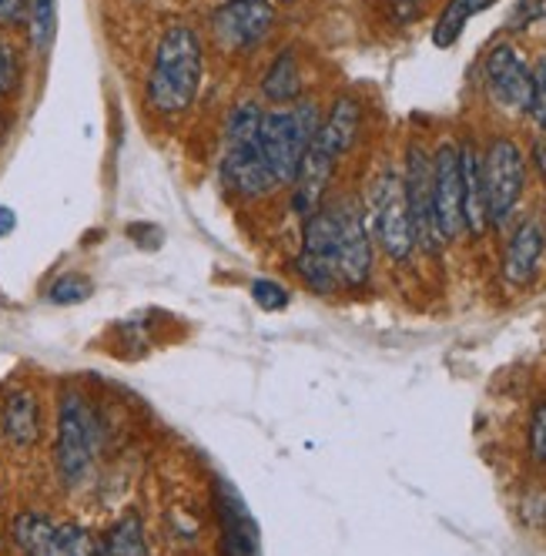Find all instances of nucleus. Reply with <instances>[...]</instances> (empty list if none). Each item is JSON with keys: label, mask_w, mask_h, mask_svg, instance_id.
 <instances>
[{"label": "nucleus", "mask_w": 546, "mask_h": 556, "mask_svg": "<svg viewBox=\"0 0 546 556\" xmlns=\"http://www.w3.org/2000/svg\"><path fill=\"white\" fill-rule=\"evenodd\" d=\"M262 98L276 108H289L302 101V67L292 48L279 51L271 58L268 71L262 74Z\"/></svg>", "instance_id": "f3484780"}, {"label": "nucleus", "mask_w": 546, "mask_h": 556, "mask_svg": "<svg viewBox=\"0 0 546 556\" xmlns=\"http://www.w3.org/2000/svg\"><path fill=\"white\" fill-rule=\"evenodd\" d=\"M496 0H446V8L440 11L436 17V27H433V45L436 48H453L466 24H470L477 14H483L486 8H493Z\"/></svg>", "instance_id": "6ab92c4d"}, {"label": "nucleus", "mask_w": 546, "mask_h": 556, "mask_svg": "<svg viewBox=\"0 0 546 556\" xmlns=\"http://www.w3.org/2000/svg\"><path fill=\"white\" fill-rule=\"evenodd\" d=\"M0 429H4L8 443L17 450H30L41 440V403L30 389L8 392L4 409H0Z\"/></svg>", "instance_id": "dca6fc26"}, {"label": "nucleus", "mask_w": 546, "mask_h": 556, "mask_svg": "<svg viewBox=\"0 0 546 556\" xmlns=\"http://www.w3.org/2000/svg\"><path fill=\"white\" fill-rule=\"evenodd\" d=\"M359 131H363V104L356 98L342 94V98H335V104L322 117L316 138H312V148L322 151L326 157H332V162L339 165L342 157L356 148Z\"/></svg>", "instance_id": "4468645a"}, {"label": "nucleus", "mask_w": 546, "mask_h": 556, "mask_svg": "<svg viewBox=\"0 0 546 556\" xmlns=\"http://www.w3.org/2000/svg\"><path fill=\"white\" fill-rule=\"evenodd\" d=\"M459 168H462L466 235L480 238L490 228V212H486V188H483V154L470 141L459 144Z\"/></svg>", "instance_id": "2eb2a0df"}, {"label": "nucleus", "mask_w": 546, "mask_h": 556, "mask_svg": "<svg viewBox=\"0 0 546 556\" xmlns=\"http://www.w3.org/2000/svg\"><path fill=\"white\" fill-rule=\"evenodd\" d=\"M322 125V111L316 101H295L289 108H271L265 111L262 122V151L268 157V168L276 175L279 185H292L299 175L302 157L316 138Z\"/></svg>", "instance_id": "39448f33"}, {"label": "nucleus", "mask_w": 546, "mask_h": 556, "mask_svg": "<svg viewBox=\"0 0 546 556\" xmlns=\"http://www.w3.org/2000/svg\"><path fill=\"white\" fill-rule=\"evenodd\" d=\"M17 88H21V58L8 41H0V98H11Z\"/></svg>", "instance_id": "b1692460"}, {"label": "nucleus", "mask_w": 546, "mask_h": 556, "mask_svg": "<svg viewBox=\"0 0 546 556\" xmlns=\"http://www.w3.org/2000/svg\"><path fill=\"white\" fill-rule=\"evenodd\" d=\"M530 456L536 463H546V400L533 409L530 419Z\"/></svg>", "instance_id": "a878e982"}, {"label": "nucleus", "mask_w": 546, "mask_h": 556, "mask_svg": "<svg viewBox=\"0 0 546 556\" xmlns=\"http://www.w3.org/2000/svg\"><path fill=\"white\" fill-rule=\"evenodd\" d=\"M205 74V48L202 37L188 24H172L154 48L151 74H148V108L158 117L185 114L202 88Z\"/></svg>", "instance_id": "f257e3e1"}, {"label": "nucleus", "mask_w": 546, "mask_h": 556, "mask_svg": "<svg viewBox=\"0 0 546 556\" xmlns=\"http://www.w3.org/2000/svg\"><path fill=\"white\" fill-rule=\"evenodd\" d=\"M533 165H536L539 178L546 181V131L533 141Z\"/></svg>", "instance_id": "c85d7f7f"}, {"label": "nucleus", "mask_w": 546, "mask_h": 556, "mask_svg": "<svg viewBox=\"0 0 546 556\" xmlns=\"http://www.w3.org/2000/svg\"><path fill=\"white\" fill-rule=\"evenodd\" d=\"M546 21V0H520V4L513 8L510 21H506V27L510 30H530L536 24Z\"/></svg>", "instance_id": "393cba45"}, {"label": "nucleus", "mask_w": 546, "mask_h": 556, "mask_svg": "<svg viewBox=\"0 0 546 556\" xmlns=\"http://www.w3.org/2000/svg\"><path fill=\"white\" fill-rule=\"evenodd\" d=\"M526 117H530L533 128L539 135L546 131V54L536 58V64L530 67V104H526Z\"/></svg>", "instance_id": "4be33fe9"}, {"label": "nucleus", "mask_w": 546, "mask_h": 556, "mask_svg": "<svg viewBox=\"0 0 546 556\" xmlns=\"http://www.w3.org/2000/svg\"><path fill=\"white\" fill-rule=\"evenodd\" d=\"M27 27L34 51H48L58 34V0H27Z\"/></svg>", "instance_id": "aec40b11"}, {"label": "nucleus", "mask_w": 546, "mask_h": 556, "mask_svg": "<svg viewBox=\"0 0 546 556\" xmlns=\"http://www.w3.org/2000/svg\"><path fill=\"white\" fill-rule=\"evenodd\" d=\"M271 27H276V4L271 0H221L212 11V37L225 54L258 51Z\"/></svg>", "instance_id": "1a4fd4ad"}, {"label": "nucleus", "mask_w": 546, "mask_h": 556, "mask_svg": "<svg viewBox=\"0 0 546 556\" xmlns=\"http://www.w3.org/2000/svg\"><path fill=\"white\" fill-rule=\"evenodd\" d=\"M403 191H406V205H409V222L416 235V249L422 252H440L446 242L436 228L433 215V154L422 144L406 148V162H403Z\"/></svg>", "instance_id": "9d476101"}, {"label": "nucleus", "mask_w": 546, "mask_h": 556, "mask_svg": "<svg viewBox=\"0 0 546 556\" xmlns=\"http://www.w3.org/2000/svg\"><path fill=\"white\" fill-rule=\"evenodd\" d=\"M262 122L265 108L255 98L239 101L228 111L225 138H221V185L239 202H258L276 188H282L268 168V157L262 151Z\"/></svg>", "instance_id": "f03ea898"}, {"label": "nucleus", "mask_w": 546, "mask_h": 556, "mask_svg": "<svg viewBox=\"0 0 546 556\" xmlns=\"http://www.w3.org/2000/svg\"><path fill=\"white\" fill-rule=\"evenodd\" d=\"M543 258H546V228L536 218H523L513 228L506 249H503V278H506V286H513V289L533 286L536 278H539Z\"/></svg>", "instance_id": "ddd939ff"}, {"label": "nucleus", "mask_w": 546, "mask_h": 556, "mask_svg": "<svg viewBox=\"0 0 546 556\" xmlns=\"http://www.w3.org/2000/svg\"><path fill=\"white\" fill-rule=\"evenodd\" d=\"M332 212V252H335V271L342 289H363L372 275L376 245L366 228L363 202L353 194L326 198Z\"/></svg>", "instance_id": "423d86ee"}, {"label": "nucleus", "mask_w": 546, "mask_h": 556, "mask_svg": "<svg viewBox=\"0 0 546 556\" xmlns=\"http://www.w3.org/2000/svg\"><path fill=\"white\" fill-rule=\"evenodd\" d=\"M8 128H11V122H8V114L0 111V144H4V138H8Z\"/></svg>", "instance_id": "7c9ffc66"}, {"label": "nucleus", "mask_w": 546, "mask_h": 556, "mask_svg": "<svg viewBox=\"0 0 546 556\" xmlns=\"http://www.w3.org/2000/svg\"><path fill=\"white\" fill-rule=\"evenodd\" d=\"M483 85L486 94L496 101V108L510 114H526L530 104V64L526 58L510 45L499 41L483 58Z\"/></svg>", "instance_id": "9b49d317"}, {"label": "nucleus", "mask_w": 546, "mask_h": 556, "mask_svg": "<svg viewBox=\"0 0 546 556\" xmlns=\"http://www.w3.org/2000/svg\"><path fill=\"white\" fill-rule=\"evenodd\" d=\"M101 453V422L91 400L77 389H64L58 403V440L54 466L67 490H77L91 480Z\"/></svg>", "instance_id": "7ed1b4c3"}, {"label": "nucleus", "mask_w": 546, "mask_h": 556, "mask_svg": "<svg viewBox=\"0 0 546 556\" xmlns=\"http://www.w3.org/2000/svg\"><path fill=\"white\" fill-rule=\"evenodd\" d=\"M363 215L372 245L385 252L393 262H409L416 252V235L409 222V205H406V191H403V172L396 168H382L363 198Z\"/></svg>", "instance_id": "20e7f679"}, {"label": "nucleus", "mask_w": 546, "mask_h": 556, "mask_svg": "<svg viewBox=\"0 0 546 556\" xmlns=\"http://www.w3.org/2000/svg\"><path fill=\"white\" fill-rule=\"evenodd\" d=\"M433 215L443 242H456L459 235H466L459 144L453 141H443L433 151Z\"/></svg>", "instance_id": "f8f14e48"}, {"label": "nucleus", "mask_w": 546, "mask_h": 556, "mask_svg": "<svg viewBox=\"0 0 546 556\" xmlns=\"http://www.w3.org/2000/svg\"><path fill=\"white\" fill-rule=\"evenodd\" d=\"M271 4H276V0H271ZM279 4H292V0H279Z\"/></svg>", "instance_id": "2f4dec72"}, {"label": "nucleus", "mask_w": 546, "mask_h": 556, "mask_svg": "<svg viewBox=\"0 0 546 556\" xmlns=\"http://www.w3.org/2000/svg\"><path fill=\"white\" fill-rule=\"evenodd\" d=\"M94 295V282L81 271H64L58 275L51 289H48V302L51 305H77V302H88Z\"/></svg>", "instance_id": "412c9836"}, {"label": "nucleus", "mask_w": 546, "mask_h": 556, "mask_svg": "<svg viewBox=\"0 0 546 556\" xmlns=\"http://www.w3.org/2000/svg\"><path fill=\"white\" fill-rule=\"evenodd\" d=\"M101 556H151L144 520L138 509H125L101 536Z\"/></svg>", "instance_id": "a211bd4d"}, {"label": "nucleus", "mask_w": 546, "mask_h": 556, "mask_svg": "<svg viewBox=\"0 0 546 556\" xmlns=\"http://www.w3.org/2000/svg\"><path fill=\"white\" fill-rule=\"evenodd\" d=\"M14 546L21 556H101V540L81 523H54L45 513L14 516Z\"/></svg>", "instance_id": "6e6552de"}, {"label": "nucleus", "mask_w": 546, "mask_h": 556, "mask_svg": "<svg viewBox=\"0 0 546 556\" xmlns=\"http://www.w3.org/2000/svg\"><path fill=\"white\" fill-rule=\"evenodd\" d=\"M27 21V0H0V24L17 27Z\"/></svg>", "instance_id": "cd10ccee"}, {"label": "nucleus", "mask_w": 546, "mask_h": 556, "mask_svg": "<svg viewBox=\"0 0 546 556\" xmlns=\"http://www.w3.org/2000/svg\"><path fill=\"white\" fill-rule=\"evenodd\" d=\"M426 0H389V17H393L396 24H409L419 17Z\"/></svg>", "instance_id": "bb28decb"}, {"label": "nucleus", "mask_w": 546, "mask_h": 556, "mask_svg": "<svg viewBox=\"0 0 546 556\" xmlns=\"http://www.w3.org/2000/svg\"><path fill=\"white\" fill-rule=\"evenodd\" d=\"M249 295H252V302L262 308V312H282V308H289V302H292V292L282 286V282H276V278H252V286H249Z\"/></svg>", "instance_id": "5701e85b"}, {"label": "nucleus", "mask_w": 546, "mask_h": 556, "mask_svg": "<svg viewBox=\"0 0 546 556\" xmlns=\"http://www.w3.org/2000/svg\"><path fill=\"white\" fill-rule=\"evenodd\" d=\"M483 188L490 228H506L526 188V157L517 141L493 138L483 151Z\"/></svg>", "instance_id": "0eeeda50"}, {"label": "nucleus", "mask_w": 546, "mask_h": 556, "mask_svg": "<svg viewBox=\"0 0 546 556\" xmlns=\"http://www.w3.org/2000/svg\"><path fill=\"white\" fill-rule=\"evenodd\" d=\"M14 228H17V215H14V208L0 205V238H4V235H11Z\"/></svg>", "instance_id": "c756f323"}]
</instances>
